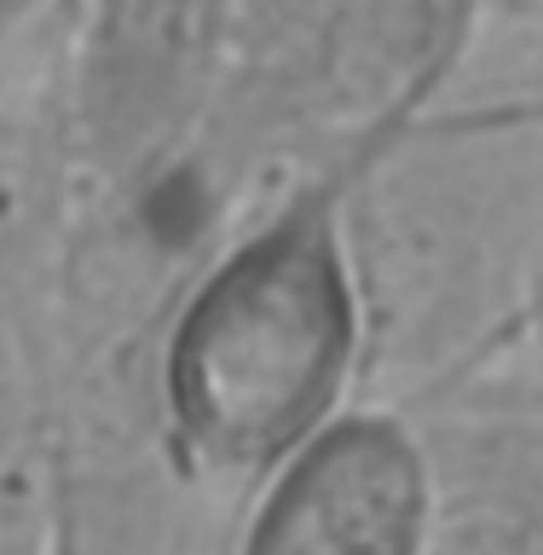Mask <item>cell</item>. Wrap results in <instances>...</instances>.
Instances as JSON below:
<instances>
[{"instance_id":"1","label":"cell","mask_w":543,"mask_h":555,"mask_svg":"<svg viewBox=\"0 0 543 555\" xmlns=\"http://www.w3.org/2000/svg\"><path fill=\"white\" fill-rule=\"evenodd\" d=\"M341 225L371 319V405L480 376L543 295V76L451 87L347 156Z\"/></svg>"},{"instance_id":"2","label":"cell","mask_w":543,"mask_h":555,"mask_svg":"<svg viewBox=\"0 0 543 555\" xmlns=\"http://www.w3.org/2000/svg\"><path fill=\"white\" fill-rule=\"evenodd\" d=\"M347 163L255 197L156 330V416L180 475L237 503L371 393V319L341 225Z\"/></svg>"},{"instance_id":"3","label":"cell","mask_w":543,"mask_h":555,"mask_svg":"<svg viewBox=\"0 0 543 555\" xmlns=\"http://www.w3.org/2000/svg\"><path fill=\"white\" fill-rule=\"evenodd\" d=\"M249 0H76L52 133L81 203H133L197 163L232 93Z\"/></svg>"},{"instance_id":"4","label":"cell","mask_w":543,"mask_h":555,"mask_svg":"<svg viewBox=\"0 0 543 555\" xmlns=\"http://www.w3.org/2000/svg\"><path fill=\"white\" fill-rule=\"evenodd\" d=\"M428 520L423 434L364 399L237 503L225 555H428Z\"/></svg>"},{"instance_id":"5","label":"cell","mask_w":543,"mask_h":555,"mask_svg":"<svg viewBox=\"0 0 543 555\" xmlns=\"http://www.w3.org/2000/svg\"><path fill=\"white\" fill-rule=\"evenodd\" d=\"M64 191L0 215V555H52L59 538V423H52L47 295Z\"/></svg>"},{"instance_id":"6","label":"cell","mask_w":543,"mask_h":555,"mask_svg":"<svg viewBox=\"0 0 543 555\" xmlns=\"http://www.w3.org/2000/svg\"><path fill=\"white\" fill-rule=\"evenodd\" d=\"M428 446V555H543V423L492 388L405 411Z\"/></svg>"},{"instance_id":"7","label":"cell","mask_w":543,"mask_h":555,"mask_svg":"<svg viewBox=\"0 0 543 555\" xmlns=\"http://www.w3.org/2000/svg\"><path fill=\"white\" fill-rule=\"evenodd\" d=\"M515 29V35H527V41L538 47L532 52V69L543 76V0H492L486 7V29Z\"/></svg>"},{"instance_id":"8","label":"cell","mask_w":543,"mask_h":555,"mask_svg":"<svg viewBox=\"0 0 543 555\" xmlns=\"http://www.w3.org/2000/svg\"><path fill=\"white\" fill-rule=\"evenodd\" d=\"M76 7V0H0V47H12L17 35H29L47 12Z\"/></svg>"},{"instance_id":"9","label":"cell","mask_w":543,"mask_h":555,"mask_svg":"<svg viewBox=\"0 0 543 555\" xmlns=\"http://www.w3.org/2000/svg\"><path fill=\"white\" fill-rule=\"evenodd\" d=\"M0 128H7V116H0Z\"/></svg>"}]
</instances>
